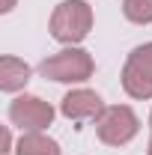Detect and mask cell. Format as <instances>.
Wrapping results in <instances>:
<instances>
[{
    "mask_svg": "<svg viewBox=\"0 0 152 155\" xmlns=\"http://www.w3.org/2000/svg\"><path fill=\"white\" fill-rule=\"evenodd\" d=\"M93 30V9L84 0H63L51 15V36L57 42L75 45Z\"/></svg>",
    "mask_w": 152,
    "mask_h": 155,
    "instance_id": "6da1fadb",
    "label": "cell"
},
{
    "mask_svg": "<svg viewBox=\"0 0 152 155\" xmlns=\"http://www.w3.org/2000/svg\"><path fill=\"white\" fill-rule=\"evenodd\" d=\"M93 69H95L93 57L87 51H81V48H66V51H60V54L39 63V72L45 78H51V81H60V84L87 81L93 75Z\"/></svg>",
    "mask_w": 152,
    "mask_h": 155,
    "instance_id": "7a4b0ae2",
    "label": "cell"
},
{
    "mask_svg": "<svg viewBox=\"0 0 152 155\" xmlns=\"http://www.w3.org/2000/svg\"><path fill=\"white\" fill-rule=\"evenodd\" d=\"M137 128H140V119L134 114L128 104H111V107H104L98 119H95V134L101 143H107V146H122V143H128L134 134H137Z\"/></svg>",
    "mask_w": 152,
    "mask_h": 155,
    "instance_id": "3957f363",
    "label": "cell"
},
{
    "mask_svg": "<svg viewBox=\"0 0 152 155\" xmlns=\"http://www.w3.org/2000/svg\"><path fill=\"white\" fill-rule=\"evenodd\" d=\"M9 119L21 131H42V128L51 125L54 107L48 101H42L39 96H18L9 104Z\"/></svg>",
    "mask_w": 152,
    "mask_h": 155,
    "instance_id": "277c9868",
    "label": "cell"
},
{
    "mask_svg": "<svg viewBox=\"0 0 152 155\" xmlns=\"http://www.w3.org/2000/svg\"><path fill=\"white\" fill-rule=\"evenodd\" d=\"M101 110H104V104H101L98 93H93V90H72L60 101V114L66 119H75V122H81V119H98Z\"/></svg>",
    "mask_w": 152,
    "mask_h": 155,
    "instance_id": "5b68a950",
    "label": "cell"
},
{
    "mask_svg": "<svg viewBox=\"0 0 152 155\" xmlns=\"http://www.w3.org/2000/svg\"><path fill=\"white\" fill-rule=\"evenodd\" d=\"M30 81V66L18 57H3L0 60V90L3 93H15Z\"/></svg>",
    "mask_w": 152,
    "mask_h": 155,
    "instance_id": "8992f818",
    "label": "cell"
},
{
    "mask_svg": "<svg viewBox=\"0 0 152 155\" xmlns=\"http://www.w3.org/2000/svg\"><path fill=\"white\" fill-rule=\"evenodd\" d=\"M122 90H125L131 98H152V75L125 60V69H122Z\"/></svg>",
    "mask_w": 152,
    "mask_h": 155,
    "instance_id": "52a82bcc",
    "label": "cell"
},
{
    "mask_svg": "<svg viewBox=\"0 0 152 155\" xmlns=\"http://www.w3.org/2000/svg\"><path fill=\"white\" fill-rule=\"evenodd\" d=\"M15 155H60V146L57 140L45 137L42 131H27V134H21Z\"/></svg>",
    "mask_w": 152,
    "mask_h": 155,
    "instance_id": "ba28073f",
    "label": "cell"
},
{
    "mask_svg": "<svg viewBox=\"0 0 152 155\" xmlns=\"http://www.w3.org/2000/svg\"><path fill=\"white\" fill-rule=\"evenodd\" d=\"M122 12L134 24H152V0H122Z\"/></svg>",
    "mask_w": 152,
    "mask_h": 155,
    "instance_id": "9c48e42d",
    "label": "cell"
},
{
    "mask_svg": "<svg viewBox=\"0 0 152 155\" xmlns=\"http://www.w3.org/2000/svg\"><path fill=\"white\" fill-rule=\"evenodd\" d=\"M128 63L140 66L143 72H149V75H152V42H146V45H137L131 54H128Z\"/></svg>",
    "mask_w": 152,
    "mask_h": 155,
    "instance_id": "30bf717a",
    "label": "cell"
},
{
    "mask_svg": "<svg viewBox=\"0 0 152 155\" xmlns=\"http://www.w3.org/2000/svg\"><path fill=\"white\" fill-rule=\"evenodd\" d=\"M12 6H15V0H6V3H3V12H9Z\"/></svg>",
    "mask_w": 152,
    "mask_h": 155,
    "instance_id": "8fae6325",
    "label": "cell"
},
{
    "mask_svg": "<svg viewBox=\"0 0 152 155\" xmlns=\"http://www.w3.org/2000/svg\"><path fill=\"white\" fill-rule=\"evenodd\" d=\"M149 155H152V140H149Z\"/></svg>",
    "mask_w": 152,
    "mask_h": 155,
    "instance_id": "7c38bea8",
    "label": "cell"
},
{
    "mask_svg": "<svg viewBox=\"0 0 152 155\" xmlns=\"http://www.w3.org/2000/svg\"><path fill=\"white\" fill-rule=\"evenodd\" d=\"M149 125H152V114H149Z\"/></svg>",
    "mask_w": 152,
    "mask_h": 155,
    "instance_id": "4fadbf2b",
    "label": "cell"
}]
</instances>
